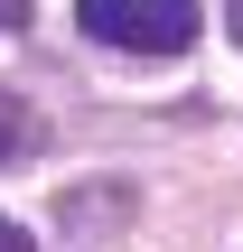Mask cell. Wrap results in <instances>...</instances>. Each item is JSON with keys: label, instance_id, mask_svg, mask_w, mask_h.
Masks as SVG:
<instances>
[{"label": "cell", "instance_id": "7a4b0ae2", "mask_svg": "<svg viewBox=\"0 0 243 252\" xmlns=\"http://www.w3.org/2000/svg\"><path fill=\"white\" fill-rule=\"evenodd\" d=\"M19 140H28V103L0 94V159H19Z\"/></svg>", "mask_w": 243, "mask_h": 252}, {"label": "cell", "instance_id": "5b68a950", "mask_svg": "<svg viewBox=\"0 0 243 252\" xmlns=\"http://www.w3.org/2000/svg\"><path fill=\"white\" fill-rule=\"evenodd\" d=\"M225 28H234V47H243V0H225Z\"/></svg>", "mask_w": 243, "mask_h": 252}, {"label": "cell", "instance_id": "6da1fadb", "mask_svg": "<svg viewBox=\"0 0 243 252\" xmlns=\"http://www.w3.org/2000/svg\"><path fill=\"white\" fill-rule=\"evenodd\" d=\"M75 28L112 56H187L197 47V0H75Z\"/></svg>", "mask_w": 243, "mask_h": 252}, {"label": "cell", "instance_id": "3957f363", "mask_svg": "<svg viewBox=\"0 0 243 252\" xmlns=\"http://www.w3.org/2000/svg\"><path fill=\"white\" fill-rule=\"evenodd\" d=\"M9 28H28V0H0V37H9Z\"/></svg>", "mask_w": 243, "mask_h": 252}, {"label": "cell", "instance_id": "277c9868", "mask_svg": "<svg viewBox=\"0 0 243 252\" xmlns=\"http://www.w3.org/2000/svg\"><path fill=\"white\" fill-rule=\"evenodd\" d=\"M0 252H28V234H19V224H9V215H0Z\"/></svg>", "mask_w": 243, "mask_h": 252}]
</instances>
